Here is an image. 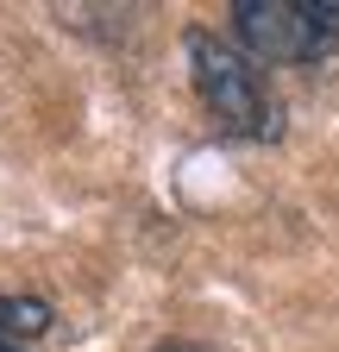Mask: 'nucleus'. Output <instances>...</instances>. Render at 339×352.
Returning <instances> with one entry per match:
<instances>
[{
    "mask_svg": "<svg viewBox=\"0 0 339 352\" xmlns=\"http://www.w3.org/2000/svg\"><path fill=\"white\" fill-rule=\"evenodd\" d=\"M308 7H314V19H320V32L339 44V0H308Z\"/></svg>",
    "mask_w": 339,
    "mask_h": 352,
    "instance_id": "3",
    "label": "nucleus"
},
{
    "mask_svg": "<svg viewBox=\"0 0 339 352\" xmlns=\"http://www.w3.org/2000/svg\"><path fill=\"white\" fill-rule=\"evenodd\" d=\"M157 352H214V346H195V340H163Z\"/></svg>",
    "mask_w": 339,
    "mask_h": 352,
    "instance_id": "5",
    "label": "nucleus"
},
{
    "mask_svg": "<svg viewBox=\"0 0 339 352\" xmlns=\"http://www.w3.org/2000/svg\"><path fill=\"white\" fill-rule=\"evenodd\" d=\"M189 76H195L201 107L214 113L226 132H239V139H277V132H283V113L270 101L264 76L251 69V57L233 51L226 38L189 32Z\"/></svg>",
    "mask_w": 339,
    "mask_h": 352,
    "instance_id": "1",
    "label": "nucleus"
},
{
    "mask_svg": "<svg viewBox=\"0 0 339 352\" xmlns=\"http://www.w3.org/2000/svg\"><path fill=\"white\" fill-rule=\"evenodd\" d=\"M233 32L264 63H320L333 51L308 0H233Z\"/></svg>",
    "mask_w": 339,
    "mask_h": 352,
    "instance_id": "2",
    "label": "nucleus"
},
{
    "mask_svg": "<svg viewBox=\"0 0 339 352\" xmlns=\"http://www.w3.org/2000/svg\"><path fill=\"white\" fill-rule=\"evenodd\" d=\"M0 352H32V346L13 340V327H7V296H0Z\"/></svg>",
    "mask_w": 339,
    "mask_h": 352,
    "instance_id": "4",
    "label": "nucleus"
}]
</instances>
